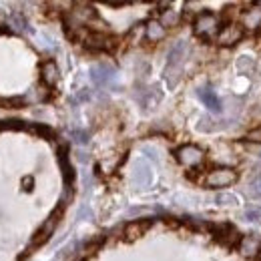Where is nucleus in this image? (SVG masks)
<instances>
[{
  "label": "nucleus",
  "mask_w": 261,
  "mask_h": 261,
  "mask_svg": "<svg viewBox=\"0 0 261 261\" xmlns=\"http://www.w3.org/2000/svg\"><path fill=\"white\" fill-rule=\"evenodd\" d=\"M195 34L197 36H201V38H217V34H219V18L215 16V14H211V12H203V14H199L195 20Z\"/></svg>",
  "instance_id": "obj_2"
},
{
  "label": "nucleus",
  "mask_w": 261,
  "mask_h": 261,
  "mask_svg": "<svg viewBox=\"0 0 261 261\" xmlns=\"http://www.w3.org/2000/svg\"><path fill=\"white\" fill-rule=\"evenodd\" d=\"M241 20H243V27H245V29H251V31L259 29L261 27V6L253 4L251 8H247V10L243 12Z\"/></svg>",
  "instance_id": "obj_7"
},
{
  "label": "nucleus",
  "mask_w": 261,
  "mask_h": 261,
  "mask_svg": "<svg viewBox=\"0 0 261 261\" xmlns=\"http://www.w3.org/2000/svg\"><path fill=\"white\" fill-rule=\"evenodd\" d=\"M177 22H179L177 10H165L163 16H161V24L163 27H177Z\"/></svg>",
  "instance_id": "obj_12"
},
{
  "label": "nucleus",
  "mask_w": 261,
  "mask_h": 261,
  "mask_svg": "<svg viewBox=\"0 0 261 261\" xmlns=\"http://www.w3.org/2000/svg\"><path fill=\"white\" fill-rule=\"evenodd\" d=\"M249 197L251 199H261V175L249 183Z\"/></svg>",
  "instance_id": "obj_14"
},
{
  "label": "nucleus",
  "mask_w": 261,
  "mask_h": 261,
  "mask_svg": "<svg viewBox=\"0 0 261 261\" xmlns=\"http://www.w3.org/2000/svg\"><path fill=\"white\" fill-rule=\"evenodd\" d=\"M235 66H237V70H239L241 74H251V72H253V68H255V63H253V59H251V57L243 55V57H239V59H237Z\"/></svg>",
  "instance_id": "obj_11"
},
{
  "label": "nucleus",
  "mask_w": 261,
  "mask_h": 261,
  "mask_svg": "<svg viewBox=\"0 0 261 261\" xmlns=\"http://www.w3.org/2000/svg\"><path fill=\"white\" fill-rule=\"evenodd\" d=\"M149 227V223H130L127 231H125V235H127V239H135V237H139L145 229Z\"/></svg>",
  "instance_id": "obj_13"
},
{
  "label": "nucleus",
  "mask_w": 261,
  "mask_h": 261,
  "mask_svg": "<svg viewBox=\"0 0 261 261\" xmlns=\"http://www.w3.org/2000/svg\"><path fill=\"white\" fill-rule=\"evenodd\" d=\"M259 251H261L259 235L249 233V235H243V237H241V241H239V253H241L243 257L253 259V257H257V255H259Z\"/></svg>",
  "instance_id": "obj_5"
},
{
  "label": "nucleus",
  "mask_w": 261,
  "mask_h": 261,
  "mask_svg": "<svg viewBox=\"0 0 261 261\" xmlns=\"http://www.w3.org/2000/svg\"><path fill=\"white\" fill-rule=\"evenodd\" d=\"M199 97H201V100H203L213 113H221V100L217 98V95H215L213 91H209V89H201V91H199Z\"/></svg>",
  "instance_id": "obj_9"
},
{
  "label": "nucleus",
  "mask_w": 261,
  "mask_h": 261,
  "mask_svg": "<svg viewBox=\"0 0 261 261\" xmlns=\"http://www.w3.org/2000/svg\"><path fill=\"white\" fill-rule=\"evenodd\" d=\"M177 159L183 167H199L205 159V153L197 145H185L177 151Z\"/></svg>",
  "instance_id": "obj_4"
},
{
  "label": "nucleus",
  "mask_w": 261,
  "mask_h": 261,
  "mask_svg": "<svg viewBox=\"0 0 261 261\" xmlns=\"http://www.w3.org/2000/svg\"><path fill=\"white\" fill-rule=\"evenodd\" d=\"M42 81H44L48 87L57 85V81H59V66L55 65L53 61H46V63L42 65Z\"/></svg>",
  "instance_id": "obj_8"
},
{
  "label": "nucleus",
  "mask_w": 261,
  "mask_h": 261,
  "mask_svg": "<svg viewBox=\"0 0 261 261\" xmlns=\"http://www.w3.org/2000/svg\"><path fill=\"white\" fill-rule=\"evenodd\" d=\"M163 36H165V27L161 22L151 20V22L147 24V38H149L151 42H157V40H161Z\"/></svg>",
  "instance_id": "obj_10"
},
{
  "label": "nucleus",
  "mask_w": 261,
  "mask_h": 261,
  "mask_svg": "<svg viewBox=\"0 0 261 261\" xmlns=\"http://www.w3.org/2000/svg\"><path fill=\"white\" fill-rule=\"evenodd\" d=\"M247 141L251 143H261V127L259 129H251L247 133Z\"/></svg>",
  "instance_id": "obj_17"
},
{
  "label": "nucleus",
  "mask_w": 261,
  "mask_h": 261,
  "mask_svg": "<svg viewBox=\"0 0 261 261\" xmlns=\"http://www.w3.org/2000/svg\"><path fill=\"white\" fill-rule=\"evenodd\" d=\"M215 201L219 205H237L239 203V199L233 195V193H219V195L215 197Z\"/></svg>",
  "instance_id": "obj_15"
},
{
  "label": "nucleus",
  "mask_w": 261,
  "mask_h": 261,
  "mask_svg": "<svg viewBox=\"0 0 261 261\" xmlns=\"http://www.w3.org/2000/svg\"><path fill=\"white\" fill-rule=\"evenodd\" d=\"M243 38V24L239 22H229L217 34V44L219 46H235Z\"/></svg>",
  "instance_id": "obj_3"
},
{
  "label": "nucleus",
  "mask_w": 261,
  "mask_h": 261,
  "mask_svg": "<svg viewBox=\"0 0 261 261\" xmlns=\"http://www.w3.org/2000/svg\"><path fill=\"white\" fill-rule=\"evenodd\" d=\"M237 181V171L231 167H217L213 169L207 177H205V185L211 189H219V187H229Z\"/></svg>",
  "instance_id": "obj_1"
},
{
  "label": "nucleus",
  "mask_w": 261,
  "mask_h": 261,
  "mask_svg": "<svg viewBox=\"0 0 261 261\" xmlns=\"http://www.w3.org/2000/svg\"><path fill=\"white\" fill-rule=\"evenodd\" d=\"M245 221H259L261 219V209L259 207H249L247 211H245Z\"/></svg>",
  "instance_id": "obj_16"
},
{
  "label": "nucleus",
  "mask_w": 261,
  "mask_h": 261,
  "mask_svg": "<svg viewBox=\"0 0 261 261\" xmlns=\"http://www.w3.org/2000/svg\"><path fill=\"white\" fill-rule=\"evenodd\" d=\"M85 44L91 50H111L115 46V40L102 33H91L85 36Z\"/></svg>",
  "instance_id": "obj_6"
}]
</instances>
